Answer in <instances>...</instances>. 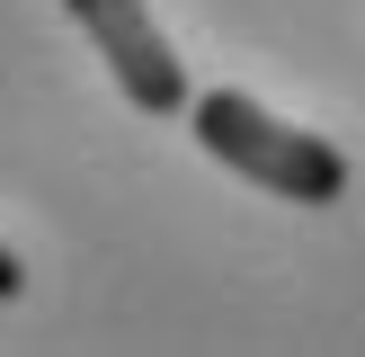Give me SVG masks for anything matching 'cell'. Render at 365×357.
Listing matches in <instances>:
<instances>
[{
    "instance_id": "cell-2",
    "label": "cell",
    "mask_w": 365,
    "mask_h": 357,
    "mask_svg": "<svg viewBox=\"0 0 365 357\" xmlns=\"http://www.w3.org/2000/svg\"><path fill=\"white\" fill-rule=\"evenodd\" d=\"M71 18H81V36L107 54V71H116V89L143 107V116H187V63L170 54V36L152 27V9L143 0H63Z\"/></svg>"
},
{
    "instance_id": "cell-1",
    "label": "cell",
    "mask_w": 365,
    "mask_h": 357,
    "mask_svg": "<svg viewBox=\"0 0 365 357\" xmlns=\"http://www.w3.org/2000/svg\"><path fill=\"white\" fill-rule=\"evenodd\" d=\"M187 125H196V143H205L232 178L285 196V206H339V196H348V152L321 143V134H303V125H285V116H267L241 89L187 99Z\"/></svg>"
},
{
    "instance_id": "cell-3",
    "label": "cell",
    "mask_w": 365,
    "mask_h": 357,
    "mask_svg": "<svg viewBox=\"0 0 365 357\" xmlns=\"http://www.w3.org/2000/svg\"><path fill=\"white\" fill-rule=\"evenodd\" d=\"M18 286H27V268H18V250H0V303H18Z\"/></svg>"
}]
</instances>
